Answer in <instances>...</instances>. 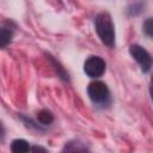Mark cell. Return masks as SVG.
<instances>
[{
  "label": "cell",
  "mask_w": 153,
  "mask_h": 153,
  "mask_svg": "<svg viewBox=\"0 0 153 153\" xmlns=\"http://www.w3.org/2000/svg\"><path fill=\"white\" fill-rule=\"evenodd\" d=\"M94 27L102 43L112 48L115 45V26L111 16L108 12L98 13L94 18Z\"/></svg>",
  "instance_id": "1"
},
{
  "label": "cell",
  "mask_w": 153,
  "mask_h": 153,
  "mask_svg": "<svg viewBox=\"0 0 153 153\" xmlns=\"http://www.w3.org/2000/svg\"><path fill=\"white\" fill-rule=\"evenodd\" d=\"M87 94L94 104H106L110 99V91L105 82L103 81H92L87 86Z\"/></svg>",
  "instance_id": "2"
},
{
  "label": "cell",
  "mask_w": 153,
  "mask_h": 153,
  "mask_svg": "<svg viewBox=\"0 0 153 153\" xmlns=\"http://www.w3.org/2000/svg\"><path fill=\"white\" fill-rule=\"evenodd\" d=\"M129 53L133 56V59L140 65L141 71L143 73H148L152 67V57L149 53L139 44H133L129 48Z\"/></svg>",
  "instance_id": "3"
},
{
  "label": "cell",
  "mask_w": 153,
  "mask_h": 153,
  "mask_svg": "<svg viewBox=\"0 0 153 153\" xmlns=\"http://www.w3.org/2000/svg\"><path fill=\"white\" fill-rule=\"evenodd\" d=\"M106 69L105 61L99 56H90L84 63V72L90 78H99Z\"/></svg>",
  "instance_id": "4"
},
{
  "label": "cell",
  "mask_w": 153,
  "mask_h": 153,
  "mask_svg": "<svg viewBox=\"0 0 153 153\" xmlns=\"http://www.w3.org/2000/svg\"><path fill=\"white\" fill-rule=\"evenodd\" d=\"M11 151L13 153H26L30 151V145L24 139H16L11 143Z\"/></svg>",
  "instance_id": "5"
},
{
  "label": "cell",
  "mask_w": 153,
  "mask_h": 153,
  "mask_svg": "<svg viewBox=\"0 0 153 153\" xmlns=\"http://www.w3.org/2000/svg\"><path fill=\"white\" fill-rule=\"evenodd\" d=\"M13 38V31L8 27H0V48L7 47Z\"/></svg>",
  "instance_id": "6"
},
{
  "label": "cell",
  "mask_w": 153,
  "mask_h": 153,
  "mask_svg": "<svg viewBox=\"0 0 153 153\" xmlns=\"http://www.w3.org/2000/svg\"><path fill=\"white\" fill-rule=\"evenodd\" d=\"M37 121L43 126H49L54 122V115L48 109H43L37 114Z\"/></svg>",
  "instance_id": "7"
},
{
  "label": "cell",
  "mask_w": 153,
  "mask_h": 153,
  "mask_svg": "<svg viewBox=\"0 0 153 153\" xmlns=\"http://www.w3.org/2000/svg\"><path fill=\"white\" fill-rule=\"evenodd\" d=\"M78 145L75 146L74 142H68V145H66V147L62 149V151H69V152H80V151H87L86 146H84V143H80V142H76Z\"/></svg>",
  "instance_id": "8"
},
{
  "label": "cell",
  "mask_w": 153,
  "mask_h": 153,
  "mask_svg": "<svg viewBox=\"0 0 153 153\" xmlns=\"http://www.w3.org/2000/svg\"><path fill=\"white\" fill-rule=\"evenodd\" d=\"M142 27H143V32L148 36V37H151L152 36V33H153V24H152V18H148L145 23H143V25H142Z\"/></svg>",
  "instance_id": "9"
},
{
  "label": "cell",
  "mask_w": 153,
  "mask_h": 153,
  "mask_svg": "<svg viewBox=\"0 0 153 153\" xmlns=\"http://www.w3.org/2000/svg\"><path fill=\"white\" fill-rule=\"evenodd\" d=\"M30 151H32V152H47L45 148H42V147H38V146H32V147H30Z\"/></svg>",
  "instance_id": "10"
}]
</instances>
